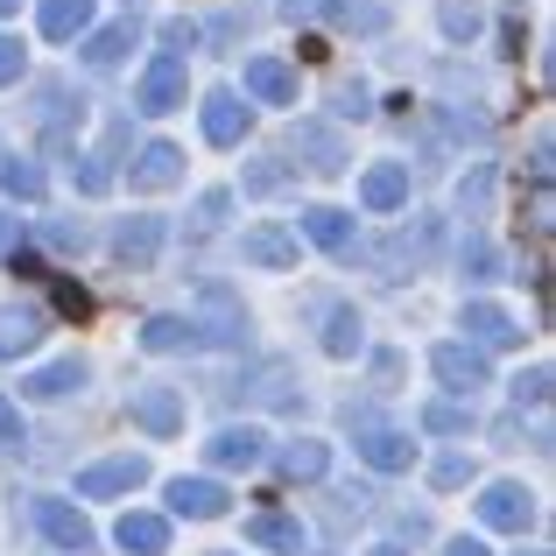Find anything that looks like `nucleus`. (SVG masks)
<instances>
[{
  "label": "nucleus",
  "mask_w": 556,
  "mask_h": 556,
  "mask_svg": "<svg viewBox=\"0 0 556 556\" xmlns=\"http://www.w3.org/2000/svg\"><path fill=\"white\" fill-rule=\"evenodd\" d=\"M458 275H465V282H501V275H507L501 247L479 240V232H465V247H458Z\"/></svg>",
  "instance_id": "obj_25"
},
{
  "label": "nucleus",
  "mask_w": 556,
  "mask_h": 556,
  "mask_svg": "<svg viewBox=\"0 0 556 556\" xmlns=\"http://www.w3.org/2000/svg\"><path fill=\"white\" fill-rule=\"evenodd\" d=\"M493 190H501V177H493V163H479L472 177L458 184V212H472V218H479V212L493 204Z\"/></svg>",
  "instance_id": "obj_32"
},
{
  "label": "nucleus",
  "mask_w": 556,
  "mask_h": 556,
  "mask_svg": "<svg viewBox=\"0 0 556 556\" xmlns=\"http://www.w3.org/2000/svg\"><path fill=\"white\" fill-rule=\"evenodd\" d=\"M141 479H149V458H135V451H121V458H99V465H85L71 486L85 493V501H121V493H135Z\"/></svg>",
  "instance_id": "obj_1"
},
{
  "label": "nucleus",
  "mask_w": 556,
  "mask_h": 556,
  "mask_svg": "<svg viewBox=\"0 0 556 556\" xmlns=\"http://www.w3.org/2000/svg\"><path fill=\"white\" fill-rule=\"evenodd\" d=\"M247 543H261V549H303V521H289V515H254V521H247Z\"/></svg>",
  "instance_id": "obj_28"
},
{
  "label": "nucleus",
  "mask_w": 556,
  "mask_h": 556,
  "mask_svg": "<svg viewBox=\"0 0 556 556\" xmlns=\"http://www.w3.org/2000/svg\"><path fill=\"white\" fill-rule=\"evenodd\" d=\"M521 402H529V408H535V402H549V367H529V374L515 380V408H521Z\"/></svg>",
  "instance_id": "obj_35"
},
{
  "label": "nucleus",
  "mask_w": 556,
  "mask_h": 556,
  "mask_svg": "<svg viewBox=\"0 0 556 556\" xmlns=\"http://www.w3.org/2000/svg\"><path fill=\"white\" fill-rule=\"evenodd\" d=\"M127 42H135V28L127 22H106V28H85V64H121Z\"/></svg>",
  "instance_id": "obj_30"
},
{
  "label": "nucleus",
  "mask_w": 556,
  "mask_h": 556,
  "mask_svg": "<svg viewBox=\"0 0 556 556\" xmlns=\"http://www.w3.org/2000/svg\"><path fill=\"white\" fill-rule=\"evenodd\" d=\"M240 184L254 190V198H268V190H282V163H275V155H261V163H247Z\"/></svg>",
  "instance_id": "obj_34"
},
{
  "label": "nucleus",
  "mask_w": 556,
  "mask_h": 556,
  "mask_svg": "<svg viewBox=\"0 0 556 556\" xmlns=\"http://www.w3.org/2000/svg\"><path fill=\"white\" fill-rule=\"evenodd\" d=\"M479 521H486V529H501V535H521V529L535 521L529 486H515V479H493V486L479 493Z\"/></svg>",
  "instance_id": "obj_5"
},
{
  "label": "nucleus",
  "mask_w": 556,
  "mask_h": 556,
  "mask_svg": "<svg viewBox=\"0 0 556 556\" xmlns=\"http://www.w3.org/2000/svg\"><path fill=\"white\" fill-rule=\"evenodd\" d=\"M289 155H303V169H317V177H339V169H345V149H339V135H331L325 121H296Z\"/></svg>",
  "instance_id": "obj_9"
},
{
  "label": "nucleus",
  "mask_w": 556,
  "mask_h": 556,
  "mask_svg": "<svg viewBox=\"0 0 556 556\" xmlns=\"http://www.w3.org/2000/svg\"><path fill=\"white\" fill-rule=\"evenodd\" d=\"M50 247H56V254H78V247H85V232L71 226V218H50Z\"/></svg>",
  "instance_id": "obj_40"
},
{
  "label": "nucleus",
  "mask_w": 556,
  "mask_h": 556,
  "mask_svg": "<svg viewBox=\"0 0 556 556\" xmlns=\"http://www.w3.org/2000/svg\"><path fill=\"white\" fill-rule=\"evenodd\" d=\"M232 507V493L218 486V479H169V515L184 521H218Z\"/></svg>",
  "instance_id": "obj_10"
},
{
  "label": "nucleus",
  "mask_w": 556,
  "mask_h": 556,
  "mask_svg": "<svg viewBox=\"0 0 556 556\" xmlns=\"http://www.w3.org/2000/svg\"><path fill=\"white\" fill-rule=\"evenodd\" d=\"M254 135V106L240 92H204V141L212 149H240Z\"/></svg>",
  "instance_id": "obj_4"
},
{
  "label": "nucleus",
  "mask_w": 556,
  "mask_h": 556,
  "mask_svg": "<svg viewBox=\"0 0 556 556\" xmlns=\"http://www.w3.org/2000/svg\"><path fill=\"white\" fill-rule=\"evenodd\" d=\"M422 430H444V437H472V416H465V408L458 402H430V408H422Z\"/></svg>",
  "instance_id": "obj_33"
},
{
  "label": "nucleus",
  "mask_w": 556,
  "mask_h": 556,
  "mask_svg": "<svg viewBox=\"0 0 556 556\" xmlns=\"http://www.w3.org/2000/svg\"><path fill=\"white\" fill-rule=\"evenodd\" d=\"M444 556H486V543H479V535H458V543H451Z\"/></svg>",
  "instance_id": "obj_43"
},
{
  "label": "nucleus",
  "mask_w": 556,
  "mask_h": 556,
  "mask_svg": "<svg viewBox=\"0 0 556 556\" xmlns=\"http://www.w3.org/2000/svg\"><path fill=\"white\" fill-rule=\"evenodd\" d=\"M458 325H465V345H472V353H486V345H515V339H521V325L501 311V303H465Z\"/></svg>",
  "instance_id": "obj_14"
},
{
  "label": "nucleus",
  "mask_w": 556,
  "mask_h": 556,
  "mask_svg": "<svg viewBox=\"0 0 556 556\" xmlns=\"http://www.w3.org/2000/svg\"><path fill=\"white\" fill-rule=\"evenodd\" d=\"M359 458H367L374 472H408V465H416V437L408 430H380L374 422V430L359 437Z\"/></svg>",
  "instance_id": "obj_18"
},
{
  "label": "nucleus",
  "mask_w": 556,
  "mask_h": 556,
  "mask_svg": "<svg viewBox=\"0 0 556 556\" xmlns=\"http://www.w3.org/2000/svg\"><path fill=\"white\" fill-rule=\"evenodd\" d=\"M106 184H113V163H106V155H85V169H78V190H85V198H99Z\"/></svg>",
  "instance_id": "obj_36"
},
{
  "label": "nucleus",
  "mask_w": 556,
  "mask_h": 556,
  "mask_svg": "<svg viewBox=\"0 0 556 556\" xmlns=\"http://www.w3.org/2000/svg\"><path fill=\"white\" fill-rule=\"evenodd\" d=\"M36 521H42V535H50L56 549H92V521H85L71 501H36Z\"/></svg>",
  "instance_id": "obj_19"
},
{
  "label": "nucleus",
  "mask_w": 556,
  "mask_h": 556,
  "mask_svg": "<svg viewBox=\"0 0 556 556\" xmlns=\"http://www.w3.org/2000/svg\"><path fill=\"white\" fill-rule=\"evenodd\" d=\"M247 99H261V106H296V64H282V56H247Z\"/></svg>",
  "instance_id": "obj_11"
},
{
  "label": "nucleus",
  "mask_w": 556,
  "mask_h": 556,
  "mask_svg": "<svg viewBox=\"0 0 556 556\" xmlns=\"http://www.w3.org/2000/svg\"><path fill=\"white\" fill-rule=\"evenodd\" d=\"M240 261H254V268H268V275L296 268V232H282V226H247L240 232Z\"/></svg>",
  "instance_id": "obj_13"
},
{
  "label": "nucleus",
  "mask_w": 556,
  "mask_h": 556,
  "mask_svg": "<svg viewBox=\"0 0 556 556\" xmlns=\"http://www.w3.org/2000/svg\"><path fill=\"white\" fill-rule=\"evenodd\" d=\"M22 71H28V50H22L14 36H0V85H14Z\"/></svg>",
  "instance_id": "obj_37"
},
{
  "label": "nucleus",
  "mask_w": 556,
  "mask_h": 556,
  "mask_svg": "<svg viewBox=\"0 0 556 556\" xmlns=\"http://www.w3.org/2000/svg\"><path fill=\"white\" fill-rule=\"evenodd\" d=\"M303 240L325 247V254H345V247H353V212H339V204H317V212H303Z\"/></svg>",
  "instance_id": "obj_21"
},
{
  "label": "nucleus",
  "mask_w": 556,
  "mask_h": 556,
  "mask_svg": "<svg viewBox=\"0 0 556 556\" xmlns=\"http://www.w3.org/2000/svg\"><path fill=\"white\" fill-rule=\"evenodd\" d=\"M359 204H367V212H402L408 204V169L402 163H374L367 177H359Z\"/></svg>",
  "instance_id": "obj_20"
},
{
  "label": "nucleus",
  "mask_w": 556,
  "mask_h": 556,
  "mask_svg": "<svg viewBox=\"0 0 556 556\" xmlns=\"http://www.w3.org/2000/svg\"><path fill=\"white\" fill-rule=\"evenodd\" d=\"M163 240H169L163 212H135L121 232H113V254H121L127 275H141V268H155V261H163Z\"/></svg>",
  "instance_id": "obj_2"
},
{
  "label": "nucleus",
  "mask_w": 556,
  "mask_h": 556,
  "mask_svg": "<svg viewBox=\"0 0 556 556\" xmlns=\"http://www.w3.org/2000/svg\"><path fill=\"white\" fill-rule=\"evenodd\" d=\"M0 190H8V198H22V204H36L42 190H50V177H42L28 155H8V163H0Z\"/></svg>",
  "instance_id": "obj_29"
},
{
  "label": "nucleus",
  "mask_w": 556,
  "mask_h": 556,
  "mask_svg": "<svg viewBox=\"0 0 556 556\" xmlns=\"http://www.w3.org/2000/svg\"><path fill=\"white\" fill-rule=\"evenodd\" d=\"M169 184H184V149L177 141H149L127 163V190H169Z\"/></svg>",
  "instance_id": "obj_8"
},
{
  "label": "nucleus",
  "mask_w": 556,
  "mask_h": 556,
  "mask_svg": "<svg viewBox=\"0 0 556 556\" xmlns=\"http://www.w3.org/2000/svg\"><path fill=\"white\" fill-rule=\"evenodd\" d=\"M135 106L141 113H177L184 106V56H155L135 85Z\"/></svg>",
  "instance_id": "obj_7"
},
{
  "label": "nucleus",
  "mask_w": 556,
  "mask_h": 556,
  "mask_svg": "<svg viewBox=\"0 0 556 556\" xmlns=\"http://www.w3.org/2000/svg\"><path fill=\"white\" fill-rule=\"evenodd\" d=\"M113 543L127 556H163L169 549V521L163 515H141V507H127L121 521H113Z\"/></svg>",
  "instance_id": "obj_17"
},
{
  "label": "nucleus",
  "mask_w": 556,
  "mask_h": 556,
  "mask_svg": "<svg viewBox=\"0 0 556 556\" xmlns=\"http://www.w3.org/2000/svg\"><path fill=\"white\" fill-rule=\"evenodd\" d=\"M317 8V0H282V14H311Z\"/></svg>",
  "instance_id": "obj_45"
},
{
  "label": "nucleus",
  "mask_w": 556,
  "mask_h": 556,
  "mask_svg": "<svg viewBox=\"0 0 556 556\" xmlns=\"http://www.w3.org/2000/svg\"><path fill=\"white\" fill-rule=\"evenodd\" d=\"M430 367H437V380H444L451 394H479V388L493 380V374H486V353H472L465 339H444V345L430 353Z\"/></svg>",
  "instance_id": "obj_6"
},
{
  "label": "nucleus",
  "mask_w": 556,
  "mask_h": 556,
  "mask_svg": "<svg viewBox=\"0 0 556 556\" xmlns=\"http://www.w3.org/2000/svg\"><path fill=\"white\" fill-rule=\"evenodd\" d=\"M430 479H437V486H465V479H472V458H444Z\"/></svg>",
  "instance_id": "obj_41"
},
{
  "label": "nucleus",
  "mask_w": 556,
  "mask_h": 556,
  "mask_svg": "<svg viewBox=\"0 0 556 556\" xmlns=\"http://www.w3.org/2000/svg\"><path fill=\"white\" fill-rule=\"evenodd\" d=\"M14 8H22V0H0V14H14Z\"/></svg>",
  "instance_id": "obj_47"
},
{
  "label": "nucleus",
  "mask_w": 556,
  "mask_h": 556,
  "mask_svg": "<svg viewBox=\"0 0 556 556\" xmlns=\"http://www.w3.org/2000/svg\"><path fill=\"white\" fill-rule=\"evenodd\" d=\"M42 303H0V359H14V353H36V339H42Z\"/></svg>",
  "instance_id": "obj_16"
},
{
  "label": "nucleus",
  "mask_w": 556,
  "mask_h": 556,
  "mask_svg": "<svg viewBox=\"0 0 556 556\" xmlns=\"http://www.w3.org/2000/svg\"><path fill=\"white\" fill-rule=\"evenodd\" d=\"M85 380H92V367H85L78 353H64V359H50V367H36L22 380V394L28 402H64V394H78Z\"/></svg>",
  "instance_id": "obj_12"
},
{
  "label": "nucleus",
  "mask_w": 556,
  "mask_h": 556,
  "mask_svg": "<svg viewBox=\"0 0 556 556\" xmlns=\"http://www.w3.org/2000/svg\"><path fill=\"white\" fill-rule=\"evenodd\" d=\"M359 345H367L359 311H353V303H339V311H331V325H325V353H331V359H359Z\"/></svg>",
  "instance_id": "obj_27"
},
{
  "label": "nucleus",
  "mask_w": 556,
  "mask_h": 556,
  "mask_svg": "<svg viewBox=\"0 0 556 556\" xmlns=\"http://www.w3.org/2000/svg\"><path fill=\"white\" fill-rule=\"evenodd\" d=\"M367 556H408V549H394V543H380V549H367Z\"/></svg>",
  "instance_id": "obj_46"
},
{
  "label": "nucleus",
  "mask_w": 556,
  "mask_h": 556,
  "mask_svg": "<svg viewBox=\"0 0 556 556\" xmlns=\"http://www.w3.org/2000/svg\"><path fill=\"white\" fill-rule=\"evenodd\" d=\"M282 472L289 479H325L331 472V444L325 437H296V444L282 451Z\"/></svg>",
  "instance_id": "obj_26"
},
{
  "label": "nucleus",
  "mask_w": 556,
  "mask_h": 556,
  "mask_svg": "<svg viewBox=\"0 0 556 556\" xmlns=\"http://www.w3.org/2000/svg\"><path fill=\"white\" fill-rule=\"evenodd\" d=\"M204 451H212V465H218V472H254L268 444H261V430H254V422H232V430H218Z\"/></svg>",
  "instance_id": "obj_15"
},
{
  "label": "nucleus",
  "mask_w": 556,
  "mask_h": 556,
  "mask_svg": "<svg viewBox=\"0 0 556 556\" xmlns=\"http://www.w3.org/2000/svg\"><path fill=\"white\" fill-rule=\"evenodd\" d=\"M317 14L339 22V28H359V36H380V28H388V8H380V0H317Z\"/></svg>",
  "instance_id": "obj_24"
},
{
  "label": "nucleus",
  "mask_w": 556,
  "mask_h": 556,
  "mask_svg": "<svg viewBox=\"0 0 556 556\" xmlns=\"http://www.w3.org/2000/svg\"><path fill=\"white\" fill-rule=\"evenodd\" d=\"M141 345H149V353H198L204 331L190 325V317H149V325H141Z\"/></svg>",
  "instance_id": "obj_22"
},
{
  "label": "nucleus",
  "mask_w": 556,
  "mask_h": 556,
  "mask_svg": "<svg viewBox=\"0 0 556 556\" xmlns=\"http://www.w3.org/2000/svg\"><path fill=\"white\" fill-rule=\"evenodd\" d=\"M22 444V416H14V402H0V451Z\"/></svg>",
  "instance_id": "obj_42"
},
{
  "label": "nucleus",
  "mask_w": 556,
  "mask_h": 556,
  "mask_svg": "<svg viewBox=\"0 0 556 556\" xmlns=\"http://www.w3.org/2000/svg\"><path fill=\"white\" fill-rule=\"evenodd\" d=\"M92 28V0H42V36L50 42H78Z\"/></svg>",
  "instance_id": "obj_23"
},
{
  "label": "nucleus",
  "mask_w": 556,
  "mask_h": 556,
  "mask_svg": "<svg viewBox=\"0 0 556 556\" xmlns=\"http://www.w3.org/2000/svg\"><path fill=\"white\" fill-rule=\"evenodd\" d=\"M339 113H345V121H367V113H374V92H367V85H345V92H339Z\"/></svg>",
  "instance_id": "obj_38"
},
{
  "label": "nucleus",
  "mask_w": 556,
  "mask_h": 556,
  "mask_svg": "<svg viewBox=\"0 0 556 556\" xmlns=\"http://www.w3.org/2000/svg\"><path fill=\"white\" fill-rule=\"evenodd\" d=\"M190 42H198V28H190V22H163V56H184Z\"/></svg>",
  "instance_id": "obj_39"
},
{
  "label": "nucleus",
  "mask_w": 556,
  "mask_h": 556,
  "mask_svg": "<svg viewBox=\"0 0 556 556\" xmlns=\"http://www.w3.org/2000/svg\"><path fill=\"white\" fill-rule=\"evenodd\" d=\"M0 254H14V212H0Z\"/></svg>",
  "instance_id": "obj_44"
},
{
  "label": "nucleus",
  "mask_w": 556,
  "mask_h": 556,
  "mask_svg": "<svg viewBox=\"0 0 556 556\" xmlns=\"http://www.w3.org/2000/svg\"><path fill=\"white\" fill-rule=\"evenodd\" d=\"M127 416H135L149 437H184V394L163 388V380H149V388L127 394Z\"/></svg>",
  "instance_id": "obj_3"
},
{
  "label": "nucleus",
  "mask_w": 556,
  "mask_h": 556,
  "mask_svg": "<svg viewBox=\"0 0 556 556\" xmlns=\"http://www.w3.org/2000/svg\"><path fill=\"white\" fill-rule=\"evenodd\" d=\"M437 22H444L451 42H472L479 28H486V14H479V0H444V8H437Z\"/></svg>",
  "instance_id": "obj_31"
}]
</instances>
